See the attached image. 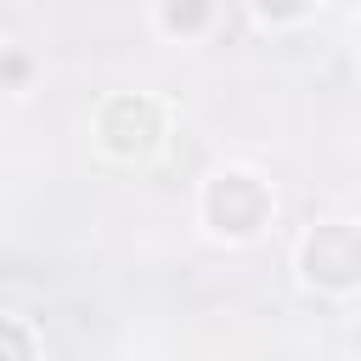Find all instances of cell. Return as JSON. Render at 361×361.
<instances>
[{
  "label": "cell",
  "instance_id": "6da1fadb",
  "mask_svg": "<svg viewBox=\"0 0 361 361\" xmlns=\"http://www.w3.org/2000/svg\"><path fill=\"white\" fill-rule=\"evenodd\" d=\"M305 276L322 288L361 282V231L355 226H316L305 243Z\"/></svg>",
  "mask_w": 361,
  "mask_h": 361
},
{
  "label": "cell",
  "instance_id": "7a4b0ae2",
  "mask_svg": "<svg viewBox=\"0 0 361 361\" xmlns=\"http://www.w3.org/2000/svg\"><path fill=\"white\" fill-rule=\"evenodd\" d=\"M265 209H271V197H265V186L248 180V175H220V180L209 186V220H214L226 237H248V231L265 220Z\"/></svg>",
  "mask_w": 361,
  "mask_h": 361
},
{
  "label": "cell",
  "instance_id": "3957f363",
  "mask_svg": "<svg viewBox=\"0 0 361 361\" xmlns=\"http://www.w3.org/2000/svg\"><path fill=\"white\" fill-rule=\"evenodd\" d=\"M102 135H107L113 152H147L158 141V107L147 96H118L102 113Z\"/></svg>",
  "mask_w": 361,
  "mask_h": 361
},
{
  "label": "cell",
  "instance_id": "277c9868",
  "mask_svg": "<svg viewBox=\"0 0 361 361\" xmlns=\"http://www.w3.org/2000/svg\"><path fill=\"white\" fill-rule=\"evenodd\" d=\"M203 17H209V0H169L164 6V23L169 28H197Z\"/></svg>",
  "mask_w": 361,
  "mask_h": 361
},
{
  "label": "cell",
  "instance_id": "5b68a950",
  "mask_svg": "<svg viewBox=\"0 0 361 361\" xmlns=\"http://www.w3.org/2000/svg\"><path fill=\"white\" fill-rule=\"evenodd\" d=\"M0 355H34V338L17 333L11 322H0Z\"/></svg>",
  "mask_w": 361,
  "mask_h": 361
},
{
  "label": "cell",
  "instance_id": "8992f818",
  "mask_svg": "<svg viewBox=\"0 0 361 361\" xmlns=\"http://www.w3.org/2000/svg\"><path fill=\"white\" fill-rule=\"evenodd\" d=\"M259 11L265 17H293V11H305V0H259Z\"/></svg>",
  "mask_w": 361,
  "mask_h": 361
}]
</instances>
